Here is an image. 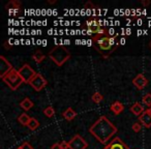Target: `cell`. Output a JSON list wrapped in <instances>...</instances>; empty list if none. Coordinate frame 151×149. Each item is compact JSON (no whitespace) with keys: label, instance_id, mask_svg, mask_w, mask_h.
<instances>
[{"label":"cell","instance_id":"obj_23","mask_svg":"<svg viewBox=\"0 0 151 149\" xmlns=\"http://www.w3.org/2000/svg\"><path fill=\"white\" fill-rule=\"evenodd\" d=\"M142 101H143L144 105L148 106V107L150 108L151 107V93H147V94H145L142 99Z\"/></svg>","mask_w":151,"mask_h":149},{"label":"cell","instance_id":"obj_29","mask_svg":"<svg viewBox=\"0 0 151 149\" xmlns=\"http://www.w3.org/2000/svg\"><path fill=\"white\" fill-rule=\"evenodd\" d=\"M48 3H50V4H54V3H56V0H49Z\"/></svg>","mask_w":151,"mask_h":149},{"label":"cell","instance_id":"obj_25","mask_svg":"<svg viewBox=\"0 0 151 149\" xmlns=\"http://www.w3.org/2000/svg\"><path fill=\"white\" fill-rule=\"evenodd\" d=\"M20 148L21 149H33V147H32L28 142H24L23 144L20 146Z\"/></svg>","mask_w":151,"mask_h":149},{"label":"cell","instance_id":"obj_7","mask_svg":"<svg viewBox=\"0 0 151 149\" xmlns=\"http://www.w3.org/2000/svg\"><path fill=\"white\" fill-rule=\"evenodd\" d=\"M47 83L48 82H47L46 79H45L40 73H37V75L33 78V80L29 83V85L35 91H42V89L47 86Z\"/></svg>","mask_w":151,"mask_h":149},{"label":"cell","instance_id":"obj_24","mask_svg":"<svg viewBox=\"0 0 151 149\" xmlns=\"http://www.w3.org/2000/svg\"><path fill=\"white\" fill-rule=\"evenodd\" d=\"M142 124L140 123V122H134V124H132V130H134V132H139L141 130V128H142Z\"/></svg>","mask_w":151,"mask_h":149},{"label":"cell","instance_id":"obj_14","mask_svg":"<svg viewBox=\"0 0 151 149\" xmlns=\"http://www.w3.org/2000/svg\"><path fill=\"white\" fill-rule=\"evenodd\" d=\"M110 109H111V111L113 112L115 115H119L124 110V106L122 105L120 101H114V103L110 106Z\"/></svg>","mask_w":151,"mask_h":149},{"label":"cell","instance_id":"obj_20","mask_svg":"<svg viewBox=\"0 0 151 149\" xmlns=\"http://www.w3.org/2000/svg\"><path fill=\"white\" fill-rule=\"evenodd\" d=\"M27 126H28V128H29L30 130H35L36 128L40 126V122H38V120L35 119V118H31Z\"/></svg>","mask_w":151,"mask_h":149},{"label":"cell","instance_id":"obj_13","mask_svg":"<svg viewBox=\"0 0 151 149\" xmlns=\"http://www.w3.org/2000/svg\"><path fill=\"white\" fill-rule=\"evenodd\" d=\"M129 111L132 112L134 115L136 116H141L143 113L145 112L144 108H143V106L141 105L140 103H134V105L132 106V107L129 108Z\"/></svg>","mask_w":151,"mask_h":149},{"label":"cell","instance_id":"obj_11","mask_svg":"<svg viewBox=\"0 0 151 149\" xmlns=\"http://www.w3.org/2000/svg\"><path fill=\"white\" fill-rule=\"evenodd\" d=\"M132 83H134V85L137 87V88L142 90V89H144L145 87L148 85V80L145 78L144 75L139 73V75H137V76L132 79Z\"/></svg>","mask_w":151,"mask_h":149},{"label":"cell","instance_id":"obj_26","mask_svg":"<svg viewBox=\"0 0 151 149\" xmlns=\"http://www.w3.org/2000/svg\"><path fill=\"white\" fill-rule=\"evenodd\" d=\"M60 145H61V148L62 149H69L68 142H66V141H61Z\"/></svg>","mask_w":151,"mask_h":149},{"label":"cell","instance_id":"obj_10","mask_svg":"<svg viewBox=\"0 0 151 149\" xmlns=\"http://www.w3.org/2000/svg\"><path fill=\"white\" fill-rule=\"evenodd\" d=\"M104 149H130L119 137H116L113 141L109 143L108 145H106V147Z\"/></svg>","mask_w":151,"mask_h":149},{"label":"cell","instance_id":"obj_6","mask_svg":"<svg viewBox=\"0 0 151 149\" xmlns=\"http://www.w3.org/2000/svg\"><path fill=\"white\" fill-rule=\"evenodd\" d=\"M69 149H86L88 147V143L80 136V135H75L70 141H68Z\"/></svg>","mask_w":151,"mask_h":149},{"label":"cell","instance_id":"obj_18","mask_svg":"<svg viewBox=\"0 0 151 149\" xmlns=\"http://www.w3.org/2000/svg\"><path fill=\"white\" fill-rule=\"evenodd\" d=\"M30 119H31V117H30L28 114L23 113V114H21V115L19 116V118H18V121H19L22 125L27 126L28 123H29V121H30Z\"/></svg>","mask_w":151,"mask_h":149},{"label":"cell","instance_id":"obj_17","mask_svg":"<svg viewBox=\"0 0 151 149\" xmlns=\"http://www.w3.org/2000/svg\"><path fill=\"white\" fill-rule=\"evenodd\" d=\"M33 106H34L33 101H32L29 97H26V99H24L23 101L20 103V107L23 110H25V111H29Z\"/></svg>","mask_w":151,"mask_h":149},{"label":"cell","instance_id":"obj_30","mask_svg":"<svg viewBox=\"0 0 151 149\" xmlns=\"http://www.w3.org/2000/svg\"><path fill=\"white\" fill-rule=\"evenodd\" d=\"M147 111H148V112H149V113H150V114H151V107H150V108H148V109H147Z\"/></svg>","mask_w":151,"mask_h":149},{"label":"cell","instance_id":"obj_12","mask_svg":"<svg viewBox=\"0 0 151 149\" xmlns=\"http://www.w3.org/2000/svg\"><path fill=\"white\" fill-rule=\"evenodd\" d=\"M139 122L142 124L144 127L150 128L151 127V114L149 113L147 110H145V112L141 116H139Z\"/></svg>","mask_w":151,"mask_h":149},{"label":"cell","instance_id":"obj_15","mask_svg":"<svg viewBox=\"0 0 151 149\" xmlns=\"http://www.w3.org/2000/svg\"><path fill=\"white\" fill-rule=\"evenodd\" d=\"M62 116H63V118H64L65 120H67V121H71V120H73V118L77 116V113L73 111V108H67V109L63 112Z\"/></svg>","mask_w":151,"mask_h":149},{"label":"cell","instance_id":"obj_19","mask_svg":"<svg viewBox=\"0 0 151 149\" xmlns=\"http://www.w3.org/2000/svg\"><path fill=\"white\" fill-rule=\"evenodd\" d=\"M32 58H33V60L35 61L36 63H40L45 60L46 56H45V54H42L40 51H36V52L32 55Z\"/></svg>","mask_w":151,"mask_h":149},{"label":"cell","instance_id":"obj_8","mask_svg":"<svg viewBox=\"0 0 151 149\" xmlns=\"http://www.w3.org/2000/svg\"><path fill=\"white\" fill-rule=\"evenodd\" d=\"M85 27L88 29L89 32L91 33H95L96 34H99V33H103V32L106 31V29H103L99 25V22L97 21L96 19H91V20H88V21L85 23Z\"/></svg>","mask_w":151,"mask_h":149},{"label":"cell","instance_id":"obj_28","mask_svg":"<svg viewBox=\"0 0 151 149\" xmlns=\"http://www.w3.org/2000/svg\"><path fill=\"white\" fill-rule=\"evenodd\" d=\"M141 3H142L144 6H148V5H150V0H142L141 1Z\"/></svg>","mask_w":151,"mask_h":149},{"label":"cell","instance_id":"obj_31","mask_svg":"<svg viewBox=\"0 0 151 149\" xmlns=\"http://www.w3.org/2000/svg\"><path fill=\"white\" fill-rule=\"evenodd\" d=\"M148 46H149V48L151 49V40H150V42H149V45H148Z\"/></svg>","mask_w":151,"mask_h":149},{"label":"cell","instance_id":"obj_22","mask_svg":"<svg viewBox=\"0 0 151 149\" xmlns=\"http://www.w3.org/2000/svg\"><path fill=\"white\" fill-rule=\"evenodd\" d=\"M44 114L47 116L48 118H51L53 117V116L55 115V110L53 107H51V106H49V107H47L46 109L44 110Z\"/></svg>","mask_w":151,"mask_h":149},{"label":"cell","instance_id":"obj_3","mask_svg":"<svg viewBox=\"0 0 151 149\" xmlns=\"http://www.w3.org/2000/svg\"><path fill=\"white\" fill-rule=\"evenodd\" d=\"M92 40L94 44H96L99 47V49L103 51H108L111 49V47L115 44V37L114 36H109L108 32L106 30L103 33L96 34L92 37Z\"/></svg>","mask_w":151,"mask_h":149},{"label":"cell","instance_id":"obj_2","mask_svg":"<svg viewBox=\"0 0 151 149\" xmlns=\"http://www.w3.org/2000/svg\"><path fill=\"white\" fill-rule=\"evenodd\" d=\"M49 57L56 63L58 66L63 65L69 58H70V53L65 47L63 46H56L49 52Z\"/></svg>","mask_w":151,"mask_h":149},{"label":"cell","instance_id":"obj_27","mask_svg":"<svg viewBox=\"0 0 151 149\" xmlns=\"http://www.w3.org/2000/svg\"><path fill=\"white\" fill-rule=\"evenodd\" d=\"M51 149H62V148H61L60 143H55V144H53V145H52Z\"/></svg>","mask_w":151,"mask_h":149},{"label":"cell","instance_id":"obj_9","mask_svg":"<svg viewBox=\"0 0 151 149\" xmlns=\"http://www.w3.org/2000/svg\"><path fill=\"white\" fill-rule=\"evenodd\" d=\"M13 68L14 67H13V65H12V63L9 62L4 56L1 55V56H0V78L2 79L3 77H4L6 73H9Z\"/></svg>","mask_w":151,"mask_h":149},{"label":"cell","instance_id":"obj_4","mask_svg":"<svg viewBox=\"0 0 151 149\" xmlns=\"http://www.w3.org/2000/svg\"><path fill=\"white\" fill-rule=\"evenodd\" d=\"M2 81L12 89V90H17L22 85V83H24L21 76H20L19 71L15 68H13L9 73H6L2 78Z\"/></svg>","mask_w":151,"mask_h":149},{"label":"cell","instance_id":"obj_32","mask_svg":"<svg viewBox=\"0 0 151 149\" xmlns=\"http://www.w3.org/2000/svg\"><path fill=\"white\" fill-rule=\"evenodd\" d=\"M17 149H21V148H20V147H18V148Z\"/></svg>","mask_w":151,"mask_h":149},{"label":"cell","instance_id":"obj_5","mask_svg":"<svg viewBox=\"0 0 151 149\" xmlns=\"http://www.w3.org/2000/svg\"><path fill=\"white\" fill-rule=\"evenodd\" d=\"M18 71H19L23 82L26 83V84H29V83L33 80L34 77L37 75V73H35V71H34L29 64H27V63L24 64L20 69H18Z\"/></svg>","mask_w":151,"mask_h":149},{"label":"cell","instance_id":"obj_21","mask_svg":"<svg viewBox=\"0 0 151 149\" xmlns=\"http://www.w3.org/2000/svg\"><path fill=\"white\" fill-rule=\"evenodd\" d=\"M91 99H92L93 101H94L95 104H99V103H101L103 101V99H104V96L101 94L99 92H94L92 94V96H91Z\"/></svg>","mask_w":151,"mask_h":149},{"label":"cell","instance_id":"obj_16","mask_svg":"<svg viewBox=\"0 0 151 149\" xmlns=\"http://www.w3.org/2000/svg\"><path fill=\"white\" fill-rule=\"evenodd\" d=\"M21 6V2L18 1V0H12L9 2H7L5 4V9L7 11H18Z\"/></svg>","mask_w":151,"mask_h":149},{"label":"cell","instance_id":"obj_1","mask_svg":"<svg viewBox=\"0 0 151 149\" xmlns=\"http://www.w3.org/2000/svg\"><path fill=\"white\" fill-rule=\"evenodd\" d=\"M117 130V127L106 116H101L89 128V132L101 144H107Z\"/></svg>","mask_w":151,"mask_h":149}]
</instances>
